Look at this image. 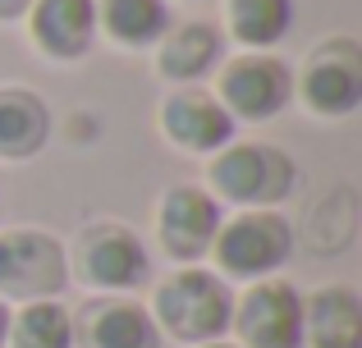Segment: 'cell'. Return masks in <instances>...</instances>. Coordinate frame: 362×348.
<instances>
[{"instance_id":"6da1fadb","label":"cell","mask_w":362,"mask_h":348,"mask_svg":"<svg viewBox=\"0 0 362 348\" xmlns=\"http://www.w3.org/2000/svg\"><path fill=\"white\" fill-rule=\"evenodd\" d=\"M151 321H156L160 335L193 348L225 340L234 321V289L216 270L184 266L170 280H160L156 298H151Z\"/></svg>"},{"instance_id":"7a4b0ae2","label":"cell","mask_w":362,"mask_h":348,"mask_svg":"<svg viewBox=\"0 0 362 348\" xmlns=\"http://www.w3.org/2000/svg\"><path fill=\"white\" fill-rule=\"evenodd\" d=\"M211 197L247 211H271L298 188V161L271 143H230L211 156Z\"/></svg>"},{"instance_id":"3957f363","label":"cell","mask_w":362,"mask_h":348,"mask_svg":"<svg viewBox=\"0 0 362 348\" xmlns=\"http://www.w3.org/2000/svg\"><path fill=\"white\" fill-rule=\"evenodd\" d=\"M211 257L221 266V280H271L293 257V229L275 211H243L234 220H221L211 243Z\"/></svg>"},{"instance_id":"277c9868","label":"cell","mask_w":362,"mask_h":348,"mask_svg":"<svg viewBox=\"0 0 362 348\" xmlns=\"http://www.w3.org/2000/svg\"><path fill=\"white\" fill-rule=\"evenodd\" d=\"M69 284V252L46 229L0 234V298L5 303H42L60 298Z\"/></svg>"},{"instance_id":"5b68a950","label":"cell","mask_w":362,"mask_h":348,"mask_svg":"<svg viewBox=\"0 0 362 348\" xmlns=\"http://www.w3.org/2000/svg\"><path fill=\"white\" fill-rule=\"evenodd\" d=\"M211 97L230 110L234 124L239 119L243 124H266V119H275L293 101V69L280 55L243 51L221 69V83H216Z\"/></svg>"},{"instance_id":"8992f818","label":"cell","mask_w":362,"mask_h":348,"mask_svg":"<svg viewBox=\"0 0 362 348\" xmlns=\"http://www.w3.org/2000/svg\"><path fill=\"white\" fill-rule=\"evenodd\" d=\"M293 92H303L312 115L344 119L362 106V46L354 37H330L303 64V78L293 83Z\"/></svg>"},{"instance_id":"52a82bcc","label":"cell","mask_w":362,"mask_h":348,"mask_svg":"<svg viewBox=\"0 0 362 348\" xmlns=\"http://www.w3.org/2000/svg\"><path fill=\"white\" fill-rule=\"evenodd\" d=\"M230 330L239 348H303V294L289 280H257L234 298Z\"/></svg>"},{"instance_id":"ba28073f","label":"cell","mask_w":362,"mask_h":348,"mask_svg":"<svg viewBox=\"0 0 362 348\" xmlns=\"http://www.w3.org/2000/svg\"><path fill=\"white\" fill-rule=\"evenodd\" d=\"M69 270H78V280H88L92 289H138L151 275V257L133 229L101 220L78 234Z\"/></svg>"},{"instance_id":"9c48e42d","label":"cell","mask_w":362,"mask_h":348,"mask_svg":"<svg viewBox=\"0 0 362 348\" xmlns=\"http://www.w3.org/2000/svg\"><path fill=\"white\" fill-rule=\"evenodd\" d=\"M216 229H221V202L206 188L193 184L165 188L156 206V239L175 261H188V266L202 261L216 243Z\"/></svg>"},{"instance_id":"30bf717a","label":"cell","mask_w":362,"mask_h":348,"mask_svg":"<svg viewBox=\"0 0 362 348\" xmlns=\"http://www.w3.org/2000/svg\"><path fill=\"white\" fill-rule=\"evenodd\" d=\"M234 119L211 92H197V88H184V92H170L160 101V133L170 138L175 147L184 152H197V156H216L221 147L234 143Z\"/></svg>"},{"instance_id":"8fae6325","label":"cell","mask_w":362,"mask_h":348,"mask_svg":"<svg viewBox=\"0 0 362 348\" xmlns=\"http://www.w3.org/2000/svg\"><path fill=\"white\" fill-rule=\"evenodd\" d=\"M28 28L42 55L83 60L97 42V0H33Z\"/></svg>"},{"instance_id":"7c38bea8","label":"cell","mask_w":362,"mask_h":348,"mask_svg":"<svg viewBox=\"0 0 362 348\" xmlns=\"http://www.w3.org/2000/svg\"><path fill=\"white\" fill-rule=\"evenodd\" d=\"M78 348H160V330L151 312L129 298H101L74 321Z\"/></svg>"},{"instance_id":"4fadbf2b","label":"cell","mask_w":362,"mask_h":348,"mask_svg":"<svg viewBox=\"0 0 362 348\" xmlns=\"http://www.w3.org/2000/svg\"><path fill=\"white\" fill-rule=\"evenodd\" d=\"M303 348H362V298L349 284H326L303 298Z\"/></svg>"},{"instance_id":"5bb4252c","label":"cell","mask_w":362,"mask_h":348,"mask_svg":"<svg viewBox=\"0 0 362 348\" xmlns=\"http://www.w3.org/2000/svg\"><path fill=\"white\" fill-rule=\"evenodd\" d=\"M225 37L211 23H179L165 28V37L156 42V69L170 83H197L221 64Z\"/></svg>"},{"instance_id":"9a60e30c","label":"cell","mask_w":362,"mask_h":348,"mask_svg":"<svg viewBox=\"0 0 362 348\" xmlns=\"http://www.w3.org/2000/svg\"><path fill=\"white\" fill-rule=\"evenodd\" d=\"M51 138V110L28 88H0V161H28Z\"/></svg>"},{"instance_id":"2e32d148","label":"cell","mask_w":362,"mask_h":348,"mask_svg":"<svg viewBox=\"0 0 362 348\" xmlns=\"http://www.w3.org/2000/svg\"><path fill=\"white\" fill-rule=\"evenodd\" d=\"M97 28H106V37L124 51H147L165 37L170 9L165 0H101Z\"/></svg>"},{"instance_id":"e0dca14e","label":"cell","mask_w":362,"mask_h":348,"mask_svg":"<svg viewBox=\"0 0 362 348\" xmlns=\"http://www.w3.org/2000/svg\"><path fill=\"white\" fill-rule=\"evenodd\" d=\"M225 28L247 51H266L293 28V0H230Z\"/></svg>"},{"instance_id":"ac0fdd59","label":"cell","mask_w":362,"mask_h":348,"mask_svg":"<svg viewBox=\"0 0 362 348\" xmlns=\"http://www.w3.org/2000/svg\"><path fill=\"white\" fill-rule=\"evenodd\" d=\"M5 348H74V316L64 312L60 298L23 303L9 316Z\"/></svg>"},{"instance_id":"d6986e66","label":"cell","mask_w":362,"mask_h":348,"mask_svg":"<svg viewBox=\"0 0 362 348\" xmlns=\"http://www.w3.org/2000/svg\"><path fill=\"white\" fill-rule=\"evenodd\" d=\"M28 9H33V0H0V23H9V18H23Z\"/></svg>"},{"instance_id":"ffe728a7","label":"cell","mask_w":362,"mask_h":348,"mask_svg":"<svg viewBox=\"0 0 362 348\" xmlns=\"http://www.w3.org/2000/svg\"><path fill=\"white\" fill-rule=\"evenodd\" d=\"M9 316L14 312H9V303L0 298V348H5V340H9Z\"/></svg>"},{"instance_id":"44dd1931","label":"cell","mask_w":362,"mask_h":348,"mask_svg":"<svg viewBox=\"0 0 362 348\" xmlns=\"http://www.w3.org/2000/svg\"><path fill=\"white\" fill-rule=\"evenodd\" d=\"M197 348H239V344H225V340H211V344H197Z\"/></svg>"}]
</instances>
